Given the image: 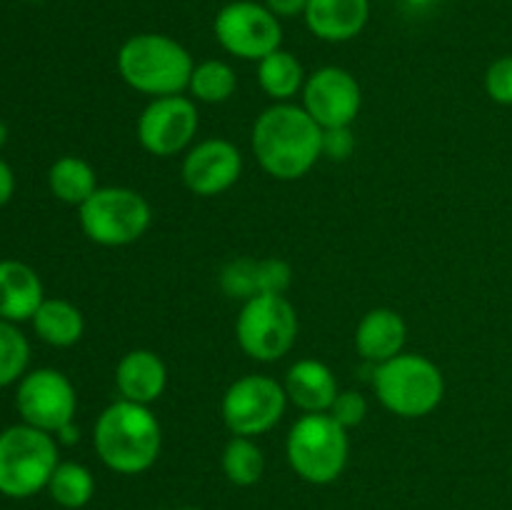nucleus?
<instances>
[{
    "label": "nucleus",
    "mask_w": 512,
    "mask_h": 510,
    "mask_svg": "<svg viewBox=\"0 0 512 510\" xmlns=\"http://www.w3.org/2000/svg\"><path fill=\"white\" fill-rule=\"evenodd\" d=\"M238 90V75H235L233 65L225 60H203L195 63L193 75H190L188 93L195 103L205 105H220L228 103Z\"/></svg>",
    "instance_id": "5701e85b"
},
{
    "label": "nucleus",
    "mask_w": 512,
    "mask_h": 510,
    "mask_svg": "<svg viewBox=\"0 0 512 510\" xmlns=\"http://www.w3.org/2000/svg\"><path fill=\"white\" fill-rule=\"evenodd\" d=\"M200 128L198 103L190 95L150 98L138 115V143L155 158H173L193 145Z\"/></svg>",
    "instance_id": "9b49d317"
},
{
    "label": "nucleus",
    "mask_w": 512,
    "mask_h": 510,
    "mask_svg": "<svg viewBox=\"0 0 512 510\" xmlns=\"http://www.w3.org/2000/svg\"><path fill=\"white\" fill-rule=\"evenodd\" d=\"M50 498L68 510H80L93 500L95 495V478L83 463H58L48 483Z\"/></svg>",
    "instance_id": "393cba45"
},
{
    "label": "nucleus",
    "mask_w": 512,
    "mask_h": 510,
    "mask_svg": "<svg viewBox=\"0 0 512 510\" xmlns=\"http://www.w3.org/2000/svg\"><path fill=\"white\" fill-rule=\"evenodd\" d=\"M298 313L285 295L258 293L245 300L235 320V340L250 360L275 363L298 340Z\"/></svg>",
    "instance_id": "6e6552de"
},
{
    "label": "nucleus",
    "mask_w": 512,
    "mask_h": 510,
    "mask_svg": "<svg viewBox=\"0 0 512 510\" xmlns=\"http://www.w3.org/2000/svg\"><path fill=\"white\" fill-rule=\"evenodd\" d=\"M218 280H220V290H223L228 298L245 303V300H250L253 295L260 293L258 260L248 258V255H243V258H233L230 263L223 265Z\"/></svg>",
    "instance_id": "bb28decb"
},
{
    "label": "nucleus",
    "mask_w": 512,
    "mask_h": 510,
    "mask_svg": "<svg viewBox=\"0 0 512 510\" xmlns=\"http://www.w3.org/2000/svg\"><path fill=\"white\" fill-rule=\"evenodd\" d=\"M485 93L493 103L512 105V55L493 60L485 70Z\"/></svg>",
    "instance_id": "c85d7f7f"
},
{
    "label": "nucleus",
    "mask_w": 512,
    "mask_h": 510,
    "mask_svg": "<svg viewBox=\"0 0 512 510\" xmlns=\"http://www.w3.org/2000/svg\"><path fill=\"white\" fill-rule=\"evenodd\" d=\"M285 458L305 483H335L350 458L348 428H343L330 413H303L290 425Z\"/></svg>",
    "instance_id": "39448f33"
},
{
    "label": "nucleus",
    "mask_w": 512,
    "mask_h": 510,
    "mask_svg": "<svg viewBox=\"0 0 512 510\" xmlns=\"http://www.w3.org/2000/svg\"><path fill=\"white\" fill-rule=\"evenodd\" d=\"M15 403L25 423L53 435L63 425L73 423L78 395L68 375L53 368H40L20 378Z\"/></svg>",
    "instance_id": "f8f14e48"
},
{
    "label": "nucleus",
    "mask_w": 512,
    "mask_h": 510,
    "mask_svg": "<svg viewBox=\"0 0 512 510\" xmlns=\"http://www.w3.org/2000/svg\"><path fill=\"white\" fill-rule=\"evenodd\" d=\"M5 140H8V130H5V123L0 120V148L5 145Z\"/></svg>",
    "instance_id": "f704fd0d"
},
{
    "label": "nucleus",
    "mask_w": 512,
    "mask_h": 510,
    "mask_svg": "<svg viewBox=\"0 0 512 510\" xmlns=\"http://www.w3.org/2000/svg\"><path fill=\"white\" fill-rule=\"evenodd\" d=\"M215 40L225 53L240 60H263L283 43V25L265 3L233 0L223 5L213 23Z\"/></svg>",
    "instance_id": "9d476101"
},
{
    "label": "nucleus",
    "mask_w": 512,
    "mask_h": 510,
    "mask_svg": "<svg viewBox=\"0 0 512 510\" xmlns=\"http://www.w3.org/2000/svg\"><path fill=\"white\" fill-rule=\"evenodd\" d=\"M288 400L303 413H328L340 393L333 370L315 358H300L288 368L283 380Z\"/></svg>",
    "instance_id": "a211bd4d"
},
{
    "label": "nucleus",
    "mask_w": 512,
    "mask_h": 510,
    "mask_svg": "<svg viewBox=\"0 0 512 510\" xmlns=\"http://www.w3.org/2000/svg\"><path fill=\"white\" fill-rule=\"evenodd\" d=\"M13 190H15V178H13V170L5 160H0V205L8 203L13 198Z\"/></svg>",
    "instance_id": "473e14b6"
},
{
    "label": "nucleus",
    "mask_w": 512,
    "mask_h": 510,
    "mask_svg": "<svg viewBox=\"0 0 512 510\" xmlns=\"http://www.w3.org/2000/svg\"><path fill=\"white\" fill-rule=\"evenodd\" d=\"M293 285V268L283 258L258 260V290L260 293L285 295Z\"/></svg>",
    "instance_id": "c756f323"
},
{
    "label": "nucleus",
    "mask_w": 512,
    "mask_h": 510,
    "mask_svg": "<svg viewBox=\"0 0 512 510\" xmlns=\"http://www.w3.org/2000/svg\"><path fill=\"white\" fill-rule=\"evenodd\" d=\"M303 18L318 40L348 43L368 25L370 0H308Z\"/></svg>",
    "instance_id": "dca6fc26"
},
{
    "label": "nucleus",
    "mask_w": 512,
    "mask_h": 510,
    "mask_svg": "<svg viewBox=\"0 0 512 510\" xmlns=\"http://www.w3.org/2000/svg\"><path fill=\"white\" fill-rule=\"evenodd\" d=\"M185 188L200 198H215L233 188L243 175V153L225 138H205L185 150L183 168Z\"/></svg>",
    "instance_id": "4468645a"
},
{
    "label": "nucleus",
    "mask_w": 512,
    "mask_h": 510,
    "mask_svg": "<svg viewBox=\"0 0 512 510\" xmlns=\"http://www.w3.org/2000/svg\"><path fill=\"white\" fill-rule=\"evenodd\" d=\"M43 300V283L30 265L18 260L0 263V318L10 323L33 320Z\"/></svg>",
    "instance_id": "6ab92c4d"
},
{
    "label": "nucleus",
    "mask_w": 512,
    "mask_h": 510,
    "mask_svg": "<svg viewBox=\"0 0 512 510\" xmlns=\"http://www.w3.org/2000/svg\"><path fill=\"white\" fill-rule=\"evenodd\" d=\"M510 475H512V473H510Z\"/></svg>",
    "instance_id": "4c0bfd02"
},
{
    "label": "nucleus",
    "mask_w": 512,
    "mask_h": 510,
    "mask_svg": "<svg viewBox=\"0 0 512 510\" xmlns=\"http://www.w3.org/2000/svg\"><path fill=\"white\" fill-rule=\"evenodd\" d=\"M80 228L88 240L103 248H125L148 233L153 208L143 193L125 185L98 188L78 208Z\"/></svg>",
    "instance_id": "423d86ee"
},
{
    "label": "nucleus",
    "mask_w": 512,
    "mask_h": 510,
    "mask_svg": "<svg viewBox=\"0 0 512 510\" xmlns=\"http://www.w3.org/2000/svg\"><path fill=\"white\" fill-rule=\"evenodd\" d=\"M323 128L303 105L273 103L255 118L250 148L260 168L275 180H300L315 168L323 153Z\"/></svg>",
    "instance_id": "f257e3e1"
},
{
    "label": "nucleus",
    "mask_w": 512,
    "mask_h": 510,
    "mask_svg": "<svg viewBox=\"0 0 512 510\" xmlns=\"http://www.w3.org/2000/svg\"><path fill=\"white\" fill-rule=\"evenodd\" d=\"M48 185L55 198L68 205H78V208L100 188L93 165L78 155H65L55 160L48 173Z\"/></svg>",
    "instance_id": "4be33fe9"
},
{
    "label": "nucleus",
    "mask_w": 512,
    "mask_h": 510,
    "mask_svg": "<svg viewBox=\"0 0 512 510\" xmlns=\"http://www.w3.org/2000/svg\"><path fill=\"white\" fill-rule=\"evenodd\" d=\"M265 5H268L270 13H275L278 18H295V15L305 13L308 0H265Z\"/></svg>",
    "instance_id": "2f4dec72"
},
{
    "label": "nucleus",
    "mask_w": 512,
    "mask_h": 510,
    "mask_svg": "<svg viewBox=\"0 0 512 510\" xmlns=\"http://www.w3.org/2000/svg\"><path fill=\"white\" fill-rule=\"evenodd\" d=\"M373 390L380 405L398 418H425L445 398V375L423 353H400L373 365Z\"/></svg>",
    "instance_id": "20e7f679"
},
{
    "label": "nucleus",
    "mask_w": 512,
    "mask_h": 510,
    "mask_svg": "<svg viewBox=\"0 0 512 510\" xmlns=\"http://www.w3.org/2000/svg\"><path fill=\"white\" fill-rule=\"evenodd\" d=\"M115 385L123 400L140 405H153L163 398L168 388V368L155 350L135 348L128 350L115 365Z\"/></svg>",
    "instance_id": "2eb2a0df"
},
{
    "label": "nucleus",
    "mask_w": 512,
    "mask_h": 510,
    "mask_svg": "<svg viewBox=\"0 0 512 510\" xmlns=\"http://www.w3.org/2000/svg\"><path fill=\"white\" fill-rule=\"evenodd\" d=\"M58 463V443L45 430L23 423L0 433V493L8 498H30L48 488Z\"/></svg>",
    "instance_id": "0eeeda50"
},
{
    "label": "nucleus",
    "mask_w": 512,
    "mask_h": 510,
    "mask_svg": "<svg viewBox=\"0 0 512 510\" xmlns=\"http://www.w3.org/2000/svg\"><path fill=\"white\" fill-rule=\"evenodd\" d=\"M408 323L393 308H373L355 328V350L370 365H380L405 350Z\"/></svg>",
    "instance_id": "f3484780"
},
{
    "label": "nucleus",
    "mask_w": 512,
    "mask_h": 510,
    "mask_svg": "<svg viewBox=\"0 0 512 510\" xmlns=\"http://www.w3.org/2000/svg\"><path fill=\"white\" fill-rule=\"evenodd\" d=\"M55 435H58V440L63 445H75L80 440V428H78V425H75V420H73V423L63 425V428H60Z\"/></svg>",
    "instance_id": "72a5a7b5"
},
{
    "label": "nucleus",
    "mask_w": 512,
    "mask_h": 510,
    "mask_svg": "<svg viewBox=\"0 0 512 510\" xmlns=\"http://www.w3.org/2000/svg\"><path fill=\"white\" fill-rule=\"evenodd\" d=\"M93 448L100 463L118 475L148 473L163 450V428L150 405L115 400L98 415Z\"/></svg>",
    "instance_id": "f03ea898"
},
{
    "label": "nucleus",
    "mask_w": 512,
    "mask_h": 510,
    "mask_svg": "<svg viewBox=\"0 0 512 510\" xmlns=\"http://www.w3.org/2000/svg\"><path fill=\"white\" fill-rule=\"evenodd\" d=\"M288 403L283 383L270 375L248 373L228 385L220 400V415L233 435L258 438L283 420Z\"/></svg>",
    "instance_id": "1a4fd4ad"
},
{
    "label": "nucleus",
    "mask_w": 512,
    "mask_h": 510,
    "mask_svg": "<svg viewBox=\"0 0 512 510\" xmlns=\"http://www.w3.org/2000/svg\"><path fill=\"white\" fill-rule=\"evenodd\" d=\"M305 80H308V73L290 50L278 48L258 60V83L275 103H290L295 95L303 93Z\"/></svg>",
    "instance_id": "412c9836"
},
{
    "label": "nucleus",
    "mask_w": 512,
    "mask_h": 510,
    "mask_svg": "<svg viewBox=\"0 0 512 510\" xmlns=\"http://www.w3.org/2000/svg\"><path fill=\"white\" fill-rule=\"evenodd\" d=\"M368 398H365L363 393H358V390H340L338 395H335L333 405H330L328 413L333 415L335 420H338L343 428H358V425L365 423V418H368Z\"/></svg>",
    "instance_id": "cd10ccee"
},
{
    "label": "nucleus",
    "mask_w": 512,
    "mask_h": 510,
    "mask_svg": "<svg viewBox=\"0 0 512 510\" xmlns=\"http://www.w3.org/2000/svg\"><path fill=\"white\" fill-rule=\"evenodd\" d=\"M303 108L320 128H343L358 120L363 90L358 78L340 65L313 70L303 85Z\"/></svg>",
    "instance_id": "ddd939ff"
},
{
    "label": "nucleus",
    "mask_w": 512,
    "mask_h": 510,
    "mask_svg": "<svg viewBox=\"0 0 512 510\" xmlns=\"http://www.w3.org/2000/svg\"><path fill=\"white\" fill-rule=\"evenodd\" d=\"M33 3H38V0H33Z\"/></svg>",
    "instance_id": "e433bc0d"
},
{
    "label": "nucleus",
    "mask_w": 512,
    "mask_h": 510,
    "mask_svg": "<svg viewBox=\"0 0 512 510\" xmlns=\"http://www.w3.org/2000/svg\"><path fill=\"white\" fill-rule=\"evenodd\" d=\"M355 140L353 125H343V128H325L323 130V143H320V153L323 158L333 160V163H343L350 155L355 153Z\"/></svg>",
    "instance_id": "7c9ffc66"
},
{
    "label": "nucleus",
    "mask_w": 512,
    "mask_h": 510,
    "mask_svg": "<svg viewBox=\"0 0 512 510\" xmlns=\"http://www.w3.org/2000/svg\"><path fill=\"white\" fill-rule=\"evenodd\" d=\"M195 60L183 43L163 33L130 35L118 50V73L138 93L150 98L188 90Z\"/></svg>",
    "instance_id": "7ed1b4c3"
},
{
    "label": "nucleus",
    "mask_w": 512,
    "mask_h": 510,
    "mask_svg": "<svg viewBox=\"0 0 512 510\" xmlns=\"http://www.w3.org/2000/svg\"><path fill=\"white\" fill-rule=\"evenodd\" d=\"M220 465H223L225 478L238 488H250V485L260 483L265 473V455L255 438H243V435H233L225 443L223 455H220Z\"/></svg>",
    "instance_id": "b1692460"
},
{
    "label": "nucleus",
    "mask_w": 512,
    "mask_h": 510,
    "mask_svg": "<svg viewBox=\"0 0 512 510\" xmlns=\"http://www.w3.org/2000/svg\"><path fill=\"white\" fill-rule=\"evenodd\" d=\"M30 360V345L25 335L10 320L0 318V388L23 378Z\"/></svg>",
    "instance_id": "a878e982"
},
{
    "label": "nucleus",
    "mask_w": 512,
    "mask_h": 510,
    "mask_svg": "<svg viewBox=\"0 0 512 510\" xmlns=\"http://www.w3.org/2000/svg\"><path fill=\"white\" fill-rule=\"evenodd\" d=\"M33 328L40 340L55 348H70L85 333V318L70 300L45 298L33 315Z\"/></svg>",
    "instance_id": "aec40b11"
},
{
    "label": "nucleus",
    "mask_w": 512,
    "mask_h": 510,
    "mask_svg": "<svg viewBox=\"0 0 512 510\" xmlns=\"http://www.w3.org/2000/svg\"><path fill=\"white\" fill-rule=\"evenodd\" d=\"M178 510H203V508H195V505H185V508H178Z\"/></svg>",
    "instance_id": "c9c22d12"
}]
</instances>
